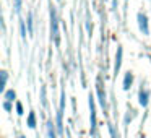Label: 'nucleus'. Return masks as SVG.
Wrapping results in <instances>:
<instances>
[{"mask_svg": "<svg viewBox=\"0 0 151 138\" xmlns=\"http://www.w3.org/2000/svg\"><path fill=\"white\" fill-rule=\"evenodd\" d=\"M50 31H52L54 42L59 46L60 44V36H59V20H57V12L55 8H50Z\"/></svg>", "mask_w": 151, "mask_h": 138, "instance_id": "nucleus-1", "label": "nucleus"}, {"mask_svg": "<svg viewBox=\"0 0 151 138\" xmlns=\"http://www.w3.org/2000/svg\"><path fill=\"white\" fill-rule=\"evenodd\" d=\"M89 120H91V130H96V106H94V98L89 94Z\"/></svg>", "mask_w": 151, "mask_h": 138, "instance_id": "nucleus-2", "label": "nucleus"}, {"mask_svg": "<svg viewBox=\"0 0 151 138\" xmlns=\"http://www.w3.org/2000/svg\"><path fill=\"white\" fill-rule=\"evenodd\" d=\"M138 26L143 34H150V26H148V18L145 13H138Z\"/></svg>", "mask_w": 151, "mask_h": 138, "instance_id": "nucleus-3", "label": "nucleus"}, {"mask_svg": "<svg viewBox=\"0 0 151 138\" xmlns=\"http://www.w3.org/2000/svg\"><path fill=\"white\" fill-rule=\"evenodd\" d=\"M122 54H124L122 47H117V54H115V65H114V73H115V76H117L119 70H120V65H122Z\"/></svg>", "mask_w": 151, "mask_h": 138, "instance_id": "nucleus-4", "label": "nucleus"}, {"mask_svg": "<svg viewBox=\"0 0 151 138\" xmlns=\"http://www.w3.org/2000/svg\"><path fill=\"white\" fill-rule=\"evenodd\" d=\"M98 96H99V102H101V106H102V109H106V93H104V89H102V85H101V81H98Z\"/></svg>", "mask_w": 151, "mask_h": 138, "instance_id": "nucleus-5", "label": "nucleus"}, {"mask_svg": "<svg viewBox=\"0 0 151 138\" xmlns=\"http://www.w3.org/2000/svg\"><path fill=\"white\" fill-rule=\"evenodd\" d=\"M148 96H150V94H148L146 89H140V94H138V101H140V104L143 106V107H145V106H148Z\"/></svg>", "mask_w": 151, "mask_h": 138, "instance_id": "nucleus-6", "label": "nucleus"}, {"mask_svg": "<svg viewBox=\"0 0 151 138\" xmlns=\"http://www.w3.org/2000/svg\"><path fill=\"white\" fill-rule=\"evenodd\" d=\"M132 83H133V75H132L130 72L125 73V78H124V89H125V91H128V89H130Z\"/></svg>", "mask_w": 151, "mask_h": 138, "instance_id": "nucleus-7", "label": "nucleus"}, {"mask_svg": "<svg viewBox=\"0 0 151 138\" xmlns=\"http://www.w3.org/2000/svg\"><path fill=\"white\" fill-rule=\"evenodd\" d=\"M28 127L29 128L36 127V114L34 112H29V115H28Z\"/></svg>", "mask_w": 151, "mask_h": 138, "instance_id": "nucleus-8", "label": "nucleus"}, {"mask_svg": "<svg viewBox=\"0 0 151 138\" xmlns=\"http://www.w3.org/2000/svg\"><path fill=\"white\" fill-rule=\"evenodd\" d=\"M5 83H7V72H0V91L5 89Z\"/></svg>", "mask_w": 151, "mask_h": 138, "instance_id": "nucleus-9", "label": "nucleus"}, {"mask_svg": "<svg viewBox=\"0 0 151 138\" xmlns=\"http://www.w3.org/2000/svg\"><path fill=\"white\" fill-rule=\"evenodd\" d=\"M47 133H49V138H57L55 137V132H54V127H52V122H47Z\"/></svg>", "mask_w": 151, "mask_h": 138, "instance_id": "nucleus-10", "label": "nucleus"}, {"mask_svg": "<svg viewBox=\"0 0 151 138\" xmlns=\"http://www.w3.org/2000/svg\"><path fill=\"white\" fill-rule=\"evenodd\" d=\"M15 98H17V93H15L13 89H10V91H7V93H5V99H7L8 102H10V101H13Z\"/></svg>", "mask_w": 151, "mask_h": 138, "instance_id": "nucleus-11", "label": "nucleus"}, {"mask_svg": "<svg viewBox=\"0 0 151 138\" xmlns=\"http://www.w3.org/2000/svg\"><path fill=\"white\" fill-rule=\"evenodd\" d=\"M28 28H29V34H33V15H28Z\"/></svg>", "mask_w": 151, "mask_h": 138, "instance_id": "nucleus-12", "label": "nucleus"}, {"mask_svg": "<svg viewBox=\"0 0 151 138\" xmlns=\"http://www.w3.org/2000/svg\"><path fill=\"white\" fill-rule=\"evenodd\" d=\"M20 31H21V37H23V39H26V28H24L23 21L20 23Z\"/></svg>", "mask_w": 151, "mask_h": 138, "instance_id": "nucleus-13", "label": "nucleus"}, {"mask_svg": "<svg viewBox=\"0 0 151 138\" xmlns=\"http://www.w3.org/2000/svg\"><path fill=\"white\" fill-rule=\"evenodd\" d=\"M21 2H23V0H15V10H17V13L21 12Z\"/></svg>", "mask_w": 151, "mask_h": 138, "instance_id": "nucleus-14", "label": "nucleus"}, {"mask_svg": "<svg viewBox=\"0 0 151 138\" xmlns=\"http://www.w3.org/2000/svg\"><path fill=\"white\" fill-rule=\"evenodd\" d=\"M17 112H18V115L23 114V106H21V102H18V104H17Z\"/></svg>", "mask_w": 151, "mask_h": 138, "instance_id": "nucleus-15", "label": "nucleus"}, {"mask_svg": "<svg viewBox=\"0 0 151 138\" xmlns=\"http://www.w3.org/2000/svg\"><path fill=\"white\" fill-rule=\"evenodd\" d=\"M4 109H5V111H8V112H10L12 111V106H10V102H4Z\"/></svg>", "mask_w": 151, "mask_h": 138, "instance_id": "nucleus-16", "label": "nucleus"}, {"mask_svg": "<svg viewBox=\"0 0 151 138\" xmlns=\"http://www.w3.org/2000/svg\"><path fill=\"white\" fill-rule=\"evenodd\" d=\"M109 132H111V137L115 138V130H114V127H112V125H109Z\"/></svg>", "mask_w": 151, "mask_h": 138, "instance_id": "nucleus-17", "label": "nucleus"}, {"mask_svg": "<svg viewBox=\"0 0 151 138\" xmlns=\"http://www.w3.org/2000/svg\"><path fill=\"white\" fill-rule=\"evenodd\" d=\"M42 104L46 106V88H42Z\"/></svg>", "mask_w": 151, "mask_h": 138, "instance_id": "nucleus-18", "label": "nucleus"}, {"mask_svg": "<svg viewBox=\"0 0 151 138\" xmlns=\"http://www.w3.org/2000/svg\"><path fill=\"white\" fill-rule=\"evenodd\" d=\"M86 28H88V33H91V24H89V21H86Z\"/></svg>", "mask_w": 151, "mask_h": 138, "instance_id": "nucleus-19", "label": "nucleus"}, {"mask_svg": "<svg viewBox=\"0 0 151 138\" xmlns=\"http://www.w3.org/2000/svg\"><path fill=\"white\" fill-rule=\"evenodd\" d=\"M112 7H114V8L117 7V0H114V4H112Z\"/></svg>", "mask_w": 151, "mask_h": 138, "instance_id": "nucleus-20", "label": "nucleus"}]
</instances>
